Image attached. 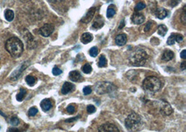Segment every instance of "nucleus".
I'll use <instances>...</instances> for the list:
<instances>
[{"label":"nucleus","mask_w":186,"mask_h":132,"mask_svg":"<svg viewBox=\"0 0 186 132\" xmlns=\"http://www.w3.org/2000/svg\"><path fill=\"white\" fill-rule=\"evenodd\" d=\"M180 20H181L182 23L183 24H185V21H186V14H185V6H183V12L182 14L180 15Z\"/></svg>","instance_id":"obj_36"},{"label":"nucleus","mask_w":186,"mask_h":132,"mask_svg":"<svg viewBox=\"0 0 186 132\" xmlns=\"http://www.w3.org/2000/svg\"><path fill=\"white\" fill-rule=\"evenodd\" d=\"M41 107L43 111H48L49 110H50L52 106V101H50V99H44L41 102Z\"/></svg>","instance_id":"obj_15"},{"label":"nucleus","mask_w":186,"mask_h":132,"mask_svg":"<svg viewBox=\"0 0 186 132\" xmlns=\"http://www.w3.org/2000/svg\"><path fill=\"white\" fill-rule=\"evenodd\" d=\"M125 126L130 131H138L141 126V117L136 113L132 112L125 120Z\"/></svg>","instance_id":"obj_4"},{"label":"nucleus","mask_w":186,"mask_h":132,"mask_svg":"<svg viewBox=\"0 0 186 132\" xmlns=\"http://www.w3.org/2000/svg\"><path fill=\"white\" fill-rule=\"evenodd\" d=\"M38 109L36 108V107H32L30 108L28 111V115L30 117H34L38 113Z\"/></svg>","instance_id":"obj_28"},{"label":"nucleus","mask_w":186,"mask_h":132,"mask_svg":"<svg viewBox=\"0 0 186 132\" xmlns=\"http://www.w3.org/2000/svg\"><path fill=\"white\" fill-rule=\"evenodd\" d=\"M155 16L160 20H163L164 18H165L168 15L167 10L166 9H163V8H159L156 10V11L155 13Z\"/></svg>","instance_id":"obj_18"},{"label":"nucleus","mask_w":186,"mask_h":132,"mask_svg":"<svg viewBox=\"0 0 186 132\" xmlns=\"http://www.w3.org/2000/svg\"><path fill=\"white\" fill-rule=\"evenodd\" d=\"M27 95V90L24 89H20V91L16 95V100L18 101H23V100L25 97V96Z\"/></svg>","instance_id":"obj_21"},{"label":"nucleus","mask_w":186,"mask_h":132,"mask_svg":"<svg viewBox=\"0 0 186 132\" xmlns=\"http://www.w3.org/2000/svg\"><path fill=\"white\" fill-rule=\"evenodd\" d=\"M186 68V62L185 61H183L180 64V69L181 70H185Z\"/></svg>","instance_id":"obj_42"},{"label":"nucleus","mask_w":186,"mask_h":132,"mask_svg":"<svg viewBox=\"0 0 186 132\" xmlns=\"http://www.w3.org/2000/svg\"><path fill=\"white\" fill-rule=\"evenodd\" d=\"M151 26H152V23L151 22H149L146 25V27H144V31L145 32H148L150 31V29H151Z\"/></svg>","instance_id":"obj_38"},{"label":"nucleus","mask_w":186,"mask_h":132,"mask_svg":"<svg viewBox=\"0 0 186 132\" xmlns=\"http://www.w3.org/2000/svg\"><path fill=\"white\" fill-rule=\"evenodd\" d=\"M159 109L160 113L165 116L170 115L173 113V109L168 102L165 101H162L159 104Z\"/></svg>","instance_id":"obj_6"},{"label":"nucleus","mask_w":186,"mask_h":132,"mask_svg":"<svg viewBox=\"0 0 186 132\" xmlns=\"http://www.w3.org/2000/svg\"><path fill=\"white\" fill-rule=\"evenodd\" d=\"M107 64V59L104 55H101V56L99 58V61H98V67L99 68H104L106 67Z\"/></svg>","instance_id":"obj_24"},{"label":"nucleus","mask_w":186,"mask_h":132,"mask_svg":"<svg viewBox=\"0 0 186 132\" xmlns=\"http://www.w3.org/2000/svg\"><path fill=\"white\" fill-rule=\"evenodd\" d=\"M176 42V34H171V35L168 38L167 43L169 45H172Z\"/></svg>","instance_id":"obj_27"},{"label":"nucleus","mask_w":186,"mask_h":132,"mask_svg":"<svg viewBox=\"0 0 186 132\" xmlns=\"http://www.w3.org/2000/svg\"><path fill=\"white\" fill-rule=\"evenodd\" d=\"M5 19L9 22H12L14 19V13L12 10L6 9L4 12Z\"/></svg>","instance_id":"obj_20"},{"label":"nucleus","mask_w":186,"mask_h":132,"mask_svg":"<svg viewBox=\"0 0 186 132\" xmlns=\"http://www.w3.org/2000/svg\"><path fill=\"white\" fill-rule=\"evenodd\" d=\"M69 79H70L72 81L74 82H80L83 80L81 74L77 70L71 71V72L69 73Z\"/></svg>","instance_id":"obj_12"},{"label":"nucleus","mask_w":186,"mask_h":132,"mask_svg":"<svg viewBox=\"0 0 186 132\" xmlns=\"http://www.w3.org/2000/svg\"><path fill=\"white\" fill-rule=\"evenodd\" d=\"M167 32V27L164 24H160L158 26V34L161 36H165L166 35Z\"/></svg>","instance_id":"obj_22"},{"label":"nucleus","mask_w":186,"mask_h":132,"mask_svg":"<svg viewBox=\"0 0 186 132\" xmlns=\"http://www.w3.org/2000/svg\"><path fill=\"white\" fill-rule=\"evenodd\" d=\"M96 107L93 105H88L87 107V111L89 114H92L96 112Z\"/></svg>","instance_id":"obj_33"},{"label":"nucleus","mask_w":186,"mask_h":132,"mask_svg":"<svg viewBox=\"0 0 186 132\" xmlns=\"http://www.w3.org/2000/svg\"><path fill=\"white\" fill-rule=\"evenodd\" d=\"M98 54V49L97 47H93L89 50V54L91 55V56L96 57Z\"/></svg>","instance_id":"obj_29"},{"label":"nucleus","mask_w":186,"mask_h":132,"mask_svg":"<svg viewBox=\"0 0 186 132\" xmlns=\"http://www.w3.org/2000/svg\"><path fill=\"white\" fill-rule=\"evenodd\" d=\"M146 7V4L144 3V2H139L137 4H136L135 6V10H143L144 8Z\"/></svg>","instance_id":"obj_32"},{"label":"nucleus","mask_w":186,"mask_h":132,"mask_svg":"<svg viewBox=\"0 0 186 132\" xmlns=\"http://www.w3.org/2000/svg\"><path fill=\"white\" fill-rule=\"evenodd\" d=\"M82 70L83 72L86 74H90L92 71V67L89 64V63H85V64L82 66Z\"/></svg>","instance_id":"obj_25"},{"label":"nucleus","mask_w":186,"mask_h":132,"mask_svg":"<svg viewBox=\"0 0 186 132\" xmlns=\"http://www.w3.org/2000/svg\"><path fill=\"white\" fill-rule=\"evenodd\" d=\"M22 2H23V3H26V2H28L29 1H31V0H20Z\"/></svg>","instance_id":"obj_44"},{"label":"nucleus","mask_w":186,"mask_h":132,"mask_svg":"<svg viewBox=\"0 0 186 132\" xmlns=\"http://www.w3.org/2000/svg\"><path fill=\"white\" fill-rule=\"evenodd\" d=\"M5 49L13 58H19L23 53L24 45L18 38L12 37L6 40Z\"/></svg>","instance_id":"obj_1"},{"label":"nucleus","mask_w":186,"mask_h":132,"mask_svg":"<svg viewBox=\"0 0 186 132\" xmlns=\"http://www.w3.org/2000/svg\"><path fill=\"white\" fill-rule=\"evenodd\" d=\"M149 59V55L146 51L143 49H138L133 51L129 56V62L133 66H143L146 64L147 60Z\"/></svg>","instance_id":"obj_3"},{"label":"nucleus","mask_w":186,"mask_h":132,"mask_svg":"<svg viewBox=\"0 0 186 132\" xmlns=\"http://www.w3.org/2000/svg\"><path fill=\"white\" fill-rule=\"evenodd\" d=\"M174 53L171 50H168V49H166V50L164 51L163 54L162 55V60H164V61H169L174 59Z\"/></svg>","instance_id":"obj_17"},{"label":"nucleus","mask_w":186,"mask_h":132,"mask_svg":"<svg viewBox=\"0 0 186 132\" xmlns=\"http://www.w3.org/2000/svg\"><path fill=\"white\" fill-rule=\"evenodd\" d=\"M103 25H104V23L102 22V20L100 19V20H98L97 21H96L95 23L93 24L92 27L96 29H99L102 28V27H103Z\"/></svg>","instance_id":"obj_26"},{"label":"nucleus","mask_w":186,"mask_h":132,"mask_svg":"<svg viewBox=\"0 0 186 132\" xmlns=\"http://www.w3.org/2000/svg\"><path fill=\"white\" fill-rule=\"evenodd\" d=\"M0 129H1V126H0Z\"/></svg>","instance_id":"obj_45"},{"label":"nucleus","mask_w":186,"mask_h":132,"mask_svg":"<svg viewBox=\"0 0 186 132\" xmlns=\"http://www.w3.org/2000/svg\"><path fill=\"white\" fill-rule=\"evenodd\" d=\"M115 10L112 9V8H109L107 10V17L108 18H112L114 15H115Z\"/></svg>","instance_id":"obj_30"},{"label":"nucleus","mask_w":186,"mask_h":132,"mask_svg":"<svg viewBox=\"0 0 186 132\" xmlns=\"http://www.w3.org/2000/svg\"><path fill=\"white\" fill-rule=\"evenodd\" d=\"M25 81L27 82V84H28L29 86H34L36 82H37V78L34 77V76H32V75H28V76H26Z\"/></svg>","instance_id":"obj_23"},{"label":"nucleus","mask_w":186,"mask_h":132,"mask_svg":"<svg viewBox=\"0 0 186 132\" xmlns=\"http://www.w3.org/2000/svg\"><path fill=\"white\" fill-rule=\"evenodd\" d=\"M81 42L83 44H87L91 42L93 40V35L90 33H84L81 36Z\"/></svg>","instance_id":"obj_19"},{"label":"nucleus","mask_w":186,"mask_h":132,"mask_svg":"<svg viewBox=\"0 0 186 132\" xmlns=\"http://www.w3.org/2000/svg\"><path fill=\"white\" fill-rule=\"evenodd\" d=\"M10 122L11 124V125L15 126L19 125V123H20V120H19L17 117H12L11 118Z\"/></svg>","instance_id":"obj_31"},{"label":"nucleus","mask_w":186,"mask_h":132,"mask_svg":"<svg viewBox=\"0 0 186 132\" xmlns=\"http://www.w3.org/2000/svg\"><path fill=\"white\" fill-rule=\"evenodd\" d=\"M52 73H53V75L54 76H58V75H60L62 73V70L59 69V68L54 67L53 69H52Z\"/></svg>","instance_id":"obj_35"},{"label":"nucleus","mask_w":186,"mask_h":132,"mask_svg":"<svg viewBox=\"0 0 186 132\" xmlns=\"http://www.w3.org/2000/svg\"><path fill=\"white\" fill-rule=\"evenodd\" d=\"M100 132H119V129L115 125L112 123H105L98 127Z\"/></svg>","instance_id":"obj_9"},{"label":"nucleus","mask_w":186,"mask_h":132,"mask_svg":"<svg viewBox=\"0 0 186 132\" xmlns=\"http://www.w3.org/2000/svg\"><path fill=\"white\" fill-rule=\"evenodd\" d=\"M141 86L145 93L148 94H155L160 90L161 82L156 76H149L144 79Z\"/></svg>","instance_id":"obj_2"},{"label":"nucleus","mask_w":186,"mask_h":132,"mask_svg":"<svg viewBox=\"0 0 186 132\" xmlns=\"http://www.w3.org/2000/svg\"><path fill=\"white\" fill-rule=\"evenodd\" d=\"M50 1H51L52 2H60L63 1V0H50Z\"/></svg>","instance_id":"obj_43"},{"label":"nucleus","mask_w":186,"mask_h":132,"mask_svg":"<svg viewBox=\"0 0 186 132\" xmlns=\"http://www.w3.org/2000/svg\"><path fill=\"white\" fill-rule=\"evenodd\" d=\"M23 36H24V40H25V42L27 43V47H29L30 49L34 47V45H35L34 38L28 31L25 30V33L24 34Z\"/></svg>","instance_id":"obj_11"},{"label":"nucleus","mask_w":186,"mask_h":132,"mask_svg":"<svg viewBox=\"0 0 186 132\" xmlns=\"http://www.w3.org/2000/svg\"><path fill=\"white\" fill-rule=\"evenodd\" d=\"M27 66H29V63H27V61L24 62L23 64H22L20 67H19L18 69H16L14 72L12 73V75H11L10 76L11 80L12 81L18 80V78L21 76L23 71L27 68Z\"/></svg>","instance_id":"obj_7"},{"label":"nucleus","mask_w":186,"mask_h":132,"mask_svg":"<svg viewBox=\"0 0 186 132\" xmlns=\"http://www.w3.org/2000/svg\"><path fill=\"white\" fill-rule=\"evenodd\" d=\"M144 20H145V18H144V15L141 14V13H135L132 16V23L135 24H142Z\"/></svg>","instance_id":"obj_13"},{"label":"nucleus","mask_w":186,"mask_h":132,"mask_svg":"<svg viewBox=\"0 0 186 132\" xmlns=\"http://www.w3.org/2000/svg\"><path fill=\"white\" fill-rule=\"evenodd\" d=\"M75 111H76V108H75V106H73V104H70V105H68L67 108H66V111H67L69 114L74 113Z\"/></svg>","instance_id":"obj_34"},{"label":"nucleus","mask_w":186,"mask_h":132,"mask_svg":"<svg viewBox=\"0 0 186 132\" xmlns=\"http://www.w3.org/2000/svg\"><path fill=\"white\" fill-rule=\"evenodd\" d=\"M91 92H92V90H91V88L90 86H86L83 89V93H84L85 95L91 94Z\"/></svg>","instance_id":"obj_37"},{"label":"nucleus","mask_w":186,"mask_h":132,"mask_svg":"<svg viewBox=\"0 0 186 132\" xmlns=\"http://www.w3.org/2000/svg\"><path fill=\"white\" fill-rule=\"evenodd\" d=\"M80 117V115H78V116H77L76 118H71V119H68V120H66L65 122H73V121H76L77 120V119H78Z\"/></svg>","instance_id":"obj_40"},{"label":"nucleus","mask_w":186,"mask_h":132,"mask_svg":"<svg viewBox=\"0 0 186 132\" xmlns=\"http://www.w3.org/2000/svg\"><path fill=\"white\" fill-rule=\"evenodd\" d=\"M180 57H181L183 59H186V50H185V49L183 50L181 53H180Z\"/></svg>","instance_id":"obj_41"},{"label":"nucleus","mask_w":186,"mask_h":132,"mask_svg":"<svg viewBox=\"0 0 186 132\" xmlns=\"http://www.w3.org/2000/svg\"><path fill=\"white\" fill-rule=\"evenodd\" d=\"M54 31V27L51 24H45L39 29L40 34L43 37H49Z\"/></svg>","instance_id":"obj_8"},{"label":"nucleus","mask_w":186,"mask_h":132,"mask_svg":"<svg viewBox=\"0 0 186 132\" xmlns=\"http://www.w3.org/2000/svg\"><path fill=\"white\" fill-rule=\"evenodd\" d=\"M96 9L95 7H92L91 9H89L87 13L83 16V18L81 19V23H84V24H88L92 20L94 15H95Z\"/></svg>","instance_id":"obj_10"},{"label":"nucleus","mask_w":186,"mask_h":132,"mask_svg":"<svg viewBox=\"0 0 186 132\" xmlns=\"http://www.w3.org/2000/svg\"><path fill=\"white\" fill-rule=\"evenodd\" d=\"M183 40V36L182 35L179 34H176V42L180 43V42H182Z\"/></svg>","instance_id":"obj_39"},{"label":"nucleus","mask_w":186,"mask_h":132,"mask_svg":"<svg viewBox=\"0 0 186 132\" xmlns=\"http://www.w3.org/2000/svg\"><path fill=\"white\" fill-rule=\"evenodd\" d=\"M116 89L115 85L107 81H99L94 85V90L98 95L111 94L115 93Z\"/></svg>","instance_id":"obj_5"},{"label":"nucleus","mask_w":186,"mask_h":132,"mask_svg":"<svg viewBox=\"0 0 186 132\" xmlns=\"http://www.w3.org/2000/svg\"><path fill=\"white\" fill-rule=\"evenodd\" d=\"M115 43L118 46H123L127 43V36L126 34H121L118 35L115 38Z\"/></svg>","instance_id":"obj_16"},{"label":"nucleus","mask_w":186,"mask_h":132,"mask_svg":"<svg viewBox=\"0 0 186 132\" xmlns=\"http://www.w3.org/2000/svg\"><path fill=\"white\" fill-rule=\"evenodd\" d=\"M75 90V86L71 83L66 81L62 88V93L63 95H67L69 93Z\"/></svg>","instance_id":"obj_14"}]
</instances>
